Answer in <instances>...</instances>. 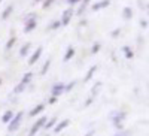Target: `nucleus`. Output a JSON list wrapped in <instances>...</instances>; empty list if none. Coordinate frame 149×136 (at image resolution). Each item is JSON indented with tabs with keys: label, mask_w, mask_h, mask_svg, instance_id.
Returning a JSON list of instances; mask_svg holds the SVG:
<instances>
[{
	"label": "nucleus",
	"mask_w": 149,
	"mask_h": 136,
	"mask_svg": "<svg viewBox=\"0 0 149 136\" xmlns=\"http://www.w3.org/2000/svg\"><path fill=\"white\" fill-rule=\"evenodd\" d=\"M0 85H2V79H0Z\"/></svg>",
	"instance_id": "f704fd0d"
},
{
	"label": "nucleus",
	"mask_w": 149,
	"mask_h": 136,
	"mask_svg": "<svg viewBox=\"0 0 149 136\" xmlns=\"http://www.w3.org/2000/svg\"><path fill=\"white\" fill-rule=\"evenodd\" d=\"M54 3V0H45V2H43V8L46 9V8H49V6H51Z\"/></svg>",
	"instance_id": "c85d7f7f"
},
{
	"label": "nucleus",
	"mask_w": 149,
	"mask_h": 136,
	"mask_svg": "<svg viewBox=\"0 0 149 136\" xmlns=\"http://www.w3.org/2000/svg\"><path fill=\"white\" fill-rule=\"evenodd\" d=\"M122 53H124V55H125V58H128V60H131V58L134 57V53L131 51L130 46H124V48H122Z\"/></svg>",
	"instance_id": "f3484780"
},
{
	"label": "nucleus",
	"mask_w": 149,
	"mask_h": 136,
	"mask_svg": "<svg viewBox=\"0 0 149 136\" xmlns=\"http://www.w3.org/2000/svg\"><path fill=\"white\" fill-rule=\"evenodd\" d=\"M14 112H12V111H6V112L3 114V117H2V121L5 123V124H9V123H10V120L12 118H14Z\"/></svg>",
	"instance_id": "ddd939ff"
},
{
	"label": "nucleus",
	"mask_w": 149,
	"mask_h": 136,
	"mask_svg": "<svg viewBox=\"0 0 149 136\" xmlns=\"http://www.w3.org/2000/svg\"><path fill=\"white\" fill-rule=\"evenodd\" d=\"M69 124H70V120H61L60 123H57V124L54 126V132H55V133L63 132L66 127H69Z\"/></svg>",
	"instance_id": "6e6552de"
},
{
	"label": "nucleus",
	"mask_w": 149,
	"mask_h": 136,
	"mask_svg": "<svg viewBox=\"0 0 149 136\" xmlns=\"http://www.w3.org/2000/svg\"><path fill=\"white\" fill-rule=\"evenodd\" d=\"M95 72H97V66H91V67H90V70H88V73L85 75V81L88 82V81L94 76V73H95Z\"/></svg>",
	"instance_id": "aec40b11"
},
{
	"label": "nucleus",
	"mask_w": 149,
	"mask_h": 136,
	"mask_svg": "<svg viewBox=\"0 0 149 136\" xmlns=\"http://www.w3.org/2000/svg\"><path fill=\"white\" fill-rule=\"evenodd\" d=\"M36 26H37L36 17H34V18H30V20H27V21H24V32L30 33V32H33V30L36 29Z\"/></svg>",
	"instance_id": "423d86ee"
},
{
	"label": "nucleus",
	"mask_w": 149,
	"mask_h": 136,
	"mask_svg": "<svg viewBox=\"0 0 149 136\" xmlns=\"http://www.w3.org/2000/svg\"><path fill=\"white\" fill-rule=\"evenodd\" d=\"M36 2H42V0H36Z\"/></svg>",
	"instance_id": "72a5a7b5"
},
{
	"label": "nucleus",
	"mask_w": 149,
	"mask_h": 136,
	"mask_svg": "<svg viewBox=\"0 0 149 136\" xmlns=\"http://www.w3.org/2000/svg\"><path fill=\"white\" fill-rule=\"evenodd\" d=\"M88 5H90V0H84V2L81 3V6H79V9L76 11V14L78 15H82L84 12H85V9L88 8Z\"/></svg>",
	"instance_id": "dca6fc26"
},
{
	"label": "nucleus",
	"mask_w": 149,
	"mask_h": 136,
	"mask_svg": "<svg viewBox=\"0 0 149 136\" xmlns=\"http://www.w3.org/2000/svg\"><path fill=\"white\" fill-rule=\"evenodd\" d=\"M115 136H130V133H128L127 130H124V132H118Z\"/></svg>",
	"instance_id": "c756f323"
},
{
	"label": "nucleus",
	"mask_w": 149,
	"mask_h": 136,
	"mask_svg": "<svg viewBox=\"0 0 149 136\" xmlns=\"http://www.w3.org/2000/svg\"><path fill=\"white\" fill-rule=\"evenodd\" d=\"M42 51H43V48H42V46L36 48V51L31 54V57H30V60H29V64H30V66H31V64H34L36 61L40 58V55H42Z\"/></svg>",
	"instance_id": "0eeeda50"
},
{
	"label": "nucleus",
	"mask_w": 149,
	"mask_h": 136,
	"mask_svg": "<svg viewBox=\"0 0 149 136\" xmlns=\"http://www.w3.org/2000/svg\"><path fill=\"white\" fill-rule=\"evenodd\" d=\"M64 88H66V84H63V82H58V84H55L54 87H52V90H51V94H52V97L58 99L61 94L64 93Z\"/></svg>",
	"instance_id": "20e7f679"
},
{
	"label": "nucleus",
	"mask_w": 149,
	"mask_h": 136,
	"mask_svg": "<svg viewBox=\"0 0 149 136\" xmlns=\"http://www.w3.org/2000/svg\"><path fill=\"white\" fill-rule=\"evenodd\" d=\"M73 55H74V48H73V46H69L67 51H66V54H64V58H63V60H64V61H69Z\"/></svg>",
	"instance_id": "a211bd4d"
},
{
	"label": "nucleus",
	"mask_w": 149,
	"mask_h": 136,
	"mask_svg": "<svg viewBox=\"0 0 149 136\" xmlns=\"http://www.w3.org/2000/svg\"><path fill=\"white\" fill-rule=\"evenodd\" d=\"M55 100H57V99H55V97H51V99H49V103H54Z\"/></svg>",
	"instance_id": "473e14b6"
},
{
	"label": "nucleus",
	"mask_w": 149,
	"mask_h": 136,
	"mask_svg": "<svg viewBox=\"0 0 149 136\" xmlns=\"http://www.w3.org/2000/svg\"><path fill=\"white\" fill-rule=\"evenodd\" d=\"M140 26H142L143 29H146V27H148V20H142V21H140Z\"/></svg>",
	"instance_id": "7c9ffc66"
},
{
	"label": "nucleus",
	"mask_w": 149,
	"mask_h": 136,
	"mask_svg": "<svg viewBox=\"0 0 149 136\" xmlns=\"http://www.w3.org/2000/svg\"><path fill=\"white\" fill-rule=\"evenodd\" d=\"M55 124H57V118L54 117V118H51V120H49V121H46L43 127H45L46 130H49V129H52V127H54Z\"/></svg>",
	"instance_id": "412c9836"
},
{
	"label": "nucleus",
	"mask_w": 149,
	"mask_h": 136,
	"mask_svg": "<svg viewBox=\"0 0 149 136\" xmlns=\"http://www.w3.org/2000/svg\"><path fill=\"white\" fill-rule=\"evenodd\" d=\"M102 87H103V84L102 82H95V85L91 88V99H94L98 93H100V90H102Z\"/></svg>",
	"instance_id": "9b49d317"
},
{
	"label": "nucleus",
	"mask_w": 149,
	"mask_h": 136,
	"mask_svg": "<svg viewBox=\"0 0 149 136\" xmlns=\"http://www.w3.org/2000/svg\"><path fill=\"white\" fill-rule=\"evenodd\" d=\"M48 121V118L46 117H40L39 120H36V123L31 126V129H30V133H29V136H34L37 132H39L43 126H45V123Z\"/></svg>",
	"instance_id": "7ed1b4c3"
},
{
	"label": "nucleus",
	"mask_w": 149,
	"mask_h": 136,
	"mask_svg": "<svg viewBox=\"0 0 149 136\" xmlns=\"http://www.w3.org/2000/svg\"><path fill=\"white\" fill-rule=\"evenodd\" d=\"M43 109H45V105H37L36 108H33V109L30 111V117H36L37 114H40Z\"/></svg>",
	"instance_id": "4468645a"
},
{
	"label": "nucleus",
	"mask_w": 149,
	"mask_h": 136,
	"mask_svg": "<svg viewBox=\"0 0 149 136\" xmlns=\"http://www.w3.org/2000/svg\"><path fill=\"white\" fill-rule=\"evenodd\" d=\"M0 2H2V0H0Z\"/></svg>",
	"instance_id": "c9c22d12"
},
{
	"label": "nucleus",
	"mask_w": 149,
	"mask_h": 136,
	"mask_svg": "<svg viewBox=\"0 0 149 136\" xmlns=\"http://www.w3.org/2000/svg\"><path fill=\"white\" fill-rule=\"evenodd\" d=\"M78 2H81V0H67L69 5H74V3H78Z\"/></svg>",
	"instance_id": "2f4dec72"
},
{
	"label": "nucleus",
	"mask_w": 149,
	"mask_h": 136,
	"mask_svg": "<svg viewBox=\"0 0 149 136\" xmlns=\"http://www.w3.org/2000/svg\"><path fill=\"white\" fill-rule=\"evenodd\" d=\"M74 84H76V82H74V81L69 82V85H66V88H64V91H69V90H72V88L74 87Z\"/></svg>",
	"instance_id": "cd10ccee"
},
{
	"label": "nucleus",
	"mask_w": 149,
	"mask_h": 136,
	"mask_svg": "<svg viewBox=\"0 0 149 136\" xmlns=\"http://www.w3.org/2000/svg\"><path fill=\"white\" fill-rule=\"evenodd\" d=\"M122 17L125 18V20H130L131 17H133V11H131V8H128V6H125L122 9Z\"/></svg>",
	"instance_id": "6ab92c4d"
},
{
	"label": "nucleus",
	"mask_w": 149,
	"mask_h": 136,
	"mask_svg": "<svg viewBox=\"0 0 149 136\" xmlns=\"http://www.w3.org/2000/svg\"><path fill=\"white\" fill-rule=\"evenodd\" d=\"M22 118H24V112H22V111H19L18 114H15L14 118L10 120L9 126H8L9 132H17L19 129V126H21V123H22Z\"/></svg>",
	"instance_id": "f257e3e1"
},
{
	"label": "nucleus",
	"mask_w": 149,
	"mask_h": 136,
	"mask_svg": "<svg viewBox=\"0 0 149 136\" xmlns=\"http://www.w3.org/2000/svg\"><path fill=\"white\" fill-rule=\"evenodd\" d=\"M15 42H17V38H15V36H12V38L6 42V46H5V49H6V51H9V49L12 48V46H14L15 45Z\"/></svg>",
	"instance_id": "4be33fe9"
},
{
	"label": "nucleus",
	"mask_w": 149,
	"mask_h": 136,
	"mask_svg": "<svg viewBox=\"0 0 149 136\" xmlns=\"http://www.w3.org/2000/svg\"><path fill=\"white\" fill-rule=\"evenodd\" d=\"M30 46H31L30 42H27L26 45H22V48L19 49V55H21V57H26V55L29 54V51H30Z\"/></svg>",
	"instance_id": "2eb2a0df"
},
{
	"label": "nucleus",
	"mask_w": 149,
	"mask_h": 136,
	"mask_svg": "<svg viewBox=\"0 0 149 136\" xmlns=\"http://www.w3.org/2000/svg\"><path fill=\"white\" fill-rule=\"evenodd\" d=\"M33 79V73L31 72H26V73H24V76L21 78V84H24V85H26V87H27V85L30 84V81Z\"/></svg>",
	"instance_id": "9d476101"
},
{
	"label": "nucleus",
	"mask_w": 149,
	"mask_h": 136,
	"mask_svg": "<svg viewBox=\"0 0 149 136\" xmlns=\"http://www.w3.org/2000/svg\"><path fill=\"white\" fill-rule=\"evenodd\" d=\"M24 88H26V85L19 82V84L17 85V87L14 88V93H15V94H19V93H22V91H24Z\"/></svg>",
	"instance_id": "b1692460"
},
{
	"label": "nucleus",
	"mask_w": 149,
	"mask_h": 136,
	"mask_svg": "<svg viewBox=\"0 0 149 136\" xmlns=\"http://www.w3.org/2000/svg\"><path fill=\"white\" fill-rule=\"evenodd\" d=\"M73 9H66L64 12H63V17H61V20H60V22H61V26H67V24L70 22V20H72V17H73Z\"/></svg>",
	"instance_id": "39448f33"
},
{
	"label": "nucleus",
	"mask_w": 149,
	"mask_h": 136,
	"mask_svg": "<svg viewBox=\"0 0 149 136\" xmlns=\"http://www.w3.org/2000/svg\"><path fill=\"white\" fill-rule=\"evenodd\" d=\"M100 46H102V45L98 43V42H97V43H94V45H93V49H91V53H93V54L98 53V51H100Z\"/></svg>",
	"instance_id": "a878e982"
},
{
	"label": "nucleus",
	"mask_w": 149,
	"mask_h": 136,
	"mask_svg": "<svg viewBox=\"0 0 149 136\" xmlns=\"http://www.w3.org/2000/svg\"><path fill=\"white\" fill-rule=\"evenodd\" d=\"M110 5V0H100V2H97V3H94L93 5V11H100V9H104V8H107Z\"/></svg>",
	"instance_id": "1a4fd4ad"
},
{
	"label": "nucleus",
	"mask_w": 149,
	"mask_h": 136,
	"mask_svg": "<svg viewBox=\"0 0 149 136\" xmlns=\"http://www.w3.org/2000/svg\"><path fill=\"white\" fill-rule=\"evenodd\" d=\"M60 26H61V22H60V20H57V21H54V22L51 24V26L48 27V29H49V30H55V29H58Z\"/></svg>",
	"instance_id": "393cba45"
},
{
	"label": "nucleus",
	"mask_w": 149,
	"mask_h": 136,
	"mask_svg": "<svg viewBox=\"0 0 149 136\" xmlns=\"http://www.w3.org/2000/svg\"><path fill=\"white\" fill-rule=\"evenodd\" d=\"M121 33V29H115L113 32H112L110 33V36H112V38H118V34Z\"/></svg>",
	"instance_id": "bb28decb"
},
{
	"label": "nucleus",
	"mask_w": 149,
	"mask_h": 136,
	"mask_svg": "<svg viewBox=\"0 0 149 136\" xmlns=\"http://www.w3.org/2000/svg\"><path fill=\"white\" fill-rule=\"evenodd\" d=\"M49 66H51V60L48 58V60L45 61V64L42 66V69H40V75H45V73L48 72V69H49Z\"/></svg>",
	"instance_id": "5701e85b"
},
{
	"label": "nucleus",
	"mask_w": 149,
	"mask_h": 136,
	"mask_svg": "<svg viewBox=\"0 0 149 136\" xmlns=\"http://www.w3.org/2000/svg\"><path fill=\"white\" fill-rule=\"evenodd\" d=\"M125 117H127V112H125V111H115V112H112L110 120H112V123H113V126L121 127V123L125 120Z\"/></svg>",
	"instance_id": "f03ea898"
},
{
	"label": "nucleus",
	"mask_w": 149,
	"mask_h": 136,
	"mask_svg": "<svg viewBox=\"0 0 149 136\" xmlns=\"http://www.w3.org/2000/svg\"><path fill=\"white\" fill-rule=\"evenodd\" d=\"M12 12H14V6H12V5L6 6V8H5V11L2 12V20H8V18L10 17Z\"/></svg>",
	"instance_id": "f8f14e48"
}]
</instances>
